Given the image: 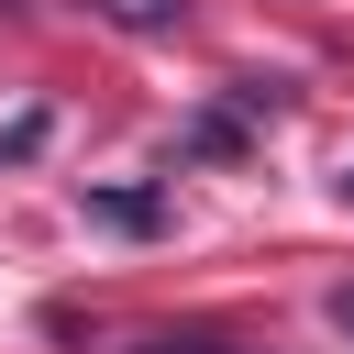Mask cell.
<instances>
[{"instance_id": "1", "label": "cell", "mask_w": 354, "mask_h": 354, "mask_svg": "<svg viewBox=\"0 0 354 354\" xmlns=\"http://www.w3.org/2000/svg\"><path fill=\"white\" fill-rule=\"evenodd\" d=\"M277 111H288V77H232L210 111L177 122V166H243L254 155V122H277Z\"/></svg>"}, {"instance_id": "2", "label": "cell", "mask_w": 354, "mask_h": 354, "mask_svg": "<svg viewBox=\"0 0 354 354\" xmlns=\"http://www.w3.org/2000/svg\"><path fill=\"white\" fill-rule=\"evenodd\" d=\"M77 210H88L100 232H133V243L166 232V188H77Z\"/></svg>"}, {"instance_id": "3", "label": "cell", "mask_w": 354, "mask_h": 354, "mask_svg": "<svg viewBox=\"0 0 354 354\" xmlns=\"http://www.w3.org/2000/svg\"><path fill=\"white\" fill-rule=\"evenodd\" d=\"M100 22H122V33H177L188 22V0H88Z\"/></svg>"}, {"instance_id": "4", "label": "cell", "mask_w": 354, "mask_h": 354, "mask_svg": "<svg viewBox=\"0 0 354 354\" xmlns=\"http://www.w3.org/2000/svg\"><path fill=\"white\" fill-rule=\"evenodd\" d=\"M133 354H243V343H221V332H166V343H133Z\"/></svg>"}, {"instance_id": "5", "label": "cell", "mask_w": 354, "mask_h": 354, "mask_svg": "<svg viewBox=\"0 0 354 354\" xmlns=\"http://www.w3.org/2000/svg\"><path fill=\"white\" fill-rule=\"evenodd\" d=\"M321 321H332V332H343V343H354V277H343V288H332V299H321Z\"/></svg>"}, {"instance_id": "6", "label": "cell", "mask_w": 354, "mask_h": 354, "mask_svg": "<svg viewBox=\"0 0 354 354\" xmlns=\"http://www.w3.org/2000/svg\"><path fill=\"white\" fill-rule=\"evenodd\" d=\"M343 210H354V166H343Z\"/></svg>"}, {"instance_id": "7", "label": "cell", "mask_w": 354, "mask_h": 354, "mask_svg": "<svg viewBox=\"0 0 354 354\" xmlns=\"http://www.w3.org/2000/svg\"><path fill=\"white\" fill-rule=\"evenodd\" d=\"M0 11H22V0H0Z\"/></svg>"}]
</instances>
